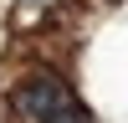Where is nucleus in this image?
Listing matches in <instances>:
<instances>
[{
	"label": "nucleus",
	"mask_w": 128,
	"mask_h": 123,
	"mask_svg": "<svg viewBox=\"0 0 128 123\" xmlns=\"http://www.w3.org/2000/svg\"><path fill=\"white\" fill-rule=\"evenodd\" d=\"M46 123H92V118H87V108H77V102H67V108H56V113H51Z\"/></svg>",
	"instance_id": "f03ea898"
},
{
	"label": "nucleus",
	"mask_w": 128,
	"mask_h": 123,
	"mask_svg": "<svg viewBox=\"0 0 128 123\" xmlns=\"http://www.w3.org/2000/svg\"><path fill=\"white\" fill-rule=\"evenodd\" d=\"M16 102H20V113H26L31 123H46L56 108H67V102H72V92L62 87L56 77H26V82H20V92H16Z\"/></svg>",
	"instance_id": "f257e3e1"
},
{
	"label": "nucleus",
	"mask_w": 128,
	"mask_h": 123,
	"mask_svg": "<svg viewBox=\"0 0 128 123\" xmlns=\"http://www.w3.org/2000/svg\"><path fill=\"white\" fill-rule=\"evenodd\" d=\"M31 5H46V0H31Z\"/></svg>",
	"instance_id": "7ed1b4c3"
}]
</instances>
